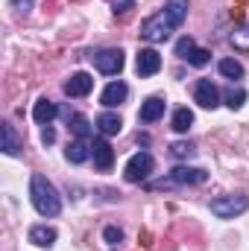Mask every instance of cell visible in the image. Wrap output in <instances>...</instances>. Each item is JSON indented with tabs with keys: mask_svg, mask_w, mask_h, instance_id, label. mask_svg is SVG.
<instances>
[{
	"mask_svg": "<svg viewBox=\"0 0 249 251\" xmlns=\"http://www.w3.org/2000/svg\"><path fill=\"white\" fill-rule=\"evenodd\" d=\"M30 199H32V207L41 213V216H56L59 210H62V199H59V193L56 187L44 178V176H32V181H30Z\"/></svg>",
	"mask_w": 249,
	"mask_h": 251,
	"instance_id": "6da1fadb",
	"label": "cell"
},
{
	"mask_svg": "<svg viewBox=\"0 0 249 251\" xmlns=\"http://www.w3.org/2000/svg\"><path fill=\"white\" fill-rule=\"evenodd\" d=\"M176 26H179V24L170 18V12H167V9H161V12L150 15V18L141 24V35H144L147 41H153V44H161V41H167V38H170V32H173Z\"/></svg>",
	"mask_w": 249,
	"mask_h": 251,
	"instance_id": "7a4b0ae2",
	"label": "cell"
},
{
	"mask_svg": "<svg viewBox=\"0 0 249 251\" xmlns=\"http://www.w3.org/2000/svg\"><path fill=\"white\" fill-rule=\"evenodd\" d=\"M249 207V196H220L211 201V213L220 219H235Z\"/></svg>",
	"mask_w": 249,
	"mask_h": 251,
	"instance_id": "3957f363",
	"label": "cell"
},
{
	"mask_svg": "<svg viewBox=\"0 0 249 251\" xmlns=\"http://www.w3.org/2000/svg\"><path fill=\"white\" fill-rule=\"evenodd\" d=\"M156 170V161H153V155L150 152H138V155H132L129 161H126V181H132V184H138V181H144V178H150V173Z\"/></svg>",
	"mask_w": 249,
	"mask_h": 251,
	"instance_id": "277c9868",
	"label": "cell"
},
{
	"mask_svg": "<svg viewBox=\"0 0 249 251\" xmlns=\"http://www.w3.org/2000/svg\"><path fill=\"white\" fill-rule=\"evenodd\" d=\"M91 59L97 64V70L106 73V76H115V73L124 70V50H103V53H97Z\"/></svg>",
	"mask_w": 249,
	"mask_h": 251,
	"instance_id": "5b68a950",
	"label": "cell"
},
{
	"mask_svg": "<svg viewBox=\"0 0 249 251\" xmlns=\"http://www.w3.org/2000/svg\"><path fill=\"white\" fill-rule=\"evenodd\" d=\"M193 100L202 105V108H217L220 105V91L211 79H199L196 88H193Z\"/></svg>",
	"mask_w": 249,
	"mask_h": 251,
	"instance_id": "8992f818",
	"label": "cell"
},
{
	"mask_svg": "<svg viewBox=\"0 0 249 251\" xmlns=\"http://www.w3.org/2000/svg\"><path fill=\"white\" fill-rule=\"evenodd\" d=\"M91 158H94V167L97 170H112V164H115V149L103 140V137H97L94 143H91Z\"/></svg>",
	"mask_w": 249,
	"mask_h": 251,
	"instance_id": "52a82bcc",
	"label": "cell"
},
{
	"mask_svg": "<svg viewBox=\"0 0 249 251\" xmlns=\"http://www.w3.org/2000/svg\"><path fill=\"white\" fill-rule=\"evenodd\" d=\"M135 70L138 76H153L161 70V56L156 50H138V59H135Z\"/></svg>",
	"mask_w": 249,
	"mask_h": 251,
	"instance_id": "ba28073f",
	"label": "cell"
},
{
	"mask_svg": "<svg viewBox=\"0 0 249 251\" xmlns=\"http://www.w3.org/2000/svg\"><path fill=\"white\" fill-rule=\"evenodd\" d=\"M94 88V79L88 73H73L67 82H64V94L67 97H88Z\"/></svg>",
	"mask_w": 249,
	"mask_h": 251,
	"instance_id": "9c48e42d",
	"label": "cell"
},
{
	"mask_svg": "<svg viewBox=\"0 0 249 251\" xmlns=\"http://www.w3.org/2000/svg\"><path fill=\"white\" fill-rule=\"evenodd\" d=\"M205 178H208V173L205 170H196V167H176L170 173V181L173 184H202Z\"/></svg>",
	"mask_w": 249,
	"mask_h": 251,
	"instance_id": "30bf717a",
	"label": "cell"
},
{
	"mask_svg": "<svg viewBox=\"0 0 249 251\" xmlns=\"http://www.w3.org/2000/svg\"><path fill=\"white\" fill-rule=\"evenodd\" d=\"M164 117V100L161 97H150L144 105H141V111H138V120L141 123H156V120H161Z\"/></svg>",
	"mask_w": 249,
	"mask_h": 251,
	"instance_id": "8fae6325",
	"label": "cell"
},
{
	"mask_svg": "<svg viewBox=\"0 0 249 251\" xmlns=\"http://www.w3.org/2000/svg\"><path fill=\"white\" fill-rule=\"evenodd\" d=\"M126 94H129L126 82H112V85H106V91H103L100 102H103L106 108H115V105H121V102L126 100Z\"/></svg>",
	"mask_w": 249,
	"mask_h": 251,
	"instance_id": "7c38bea8",
	"label": "cell"
},
{
	"mask_svg": "<svg viewBox=\"0 0 249 251\" xmlns=\"http://www.w3.org/2000/svg\"><path fill=\"white\" fill-rule=\"evenodd\" d=\"M59 114V108H56V102H50L47 97L44 100H38L35 102V108H32V120L35 123H41V126H50V120Z\"/></svg>",
	"mask_w": 249,
	"mask_h": 251,
	"instance_id": "4fadbf2b",
	"label": "cell"
},
{
	"mask_svg": "<svg viewBox=\"0 0 249 251\" xmlns=\"http://www.w3.org/2000/svg\"><path fill=\"white\" fill-rule=\"evenodd\" d=\"M30 243L38 246V249H50L56 243V231L47 228V225H35V228H30Z\"/></svg>",
	"mask_w": 249,
	"mask_h": 251,
	"instance_id": "5bb4252c",
	"label": "cell"
},
{
	"mask_svg": "<svg viewBox=\"0 0 249 251\" xmlns=\"http://www.w3.org/2000/svg\"><path fill=\"white\" fill-rule=\"evenodd\" d=\"M121 117L118 114H112V111H103L100 117H97V128H100V134L103 137H112V134H118L121 131Z\"/></svg>",
	"mask_w": 249,
	"mask_h": 251,
	"instance_id": "9a60e30c",
	"label": "cell"
},
{
	"mask_svg": "<svg viewBox=\"0 0 249 251\" xmlns=\"http://www.w3.org/2000/svg\"><path fill=\"white\" fill-rule=\"evenodd\" d=\"M64 155H67V161H70V164H82V161H88L91 146H88L85 140H73V143H67Z\"/></svg>",
	"mask_w": 249,
	"mask_h": 251,
	"instance_id": "2e32d148",
	"label": "cell"
},
{
	"mask_svg": "<svg viewBox=\"0 0 249 251\" xmlns=\"http://www.w3.org/2000/svg\"><path fill=\"white\" fill-rule=\"evenodd\" d=\"M190 126H193V111L190 108H176V114H173V131L185 134Z\"/></svg>",
	"mask_w": 249,
	"mask_h": 251,
	"instance_id": "e0dca14e",
	"label": "cell"
},
{
	"mask_svg": "<svg viewBox=\"0 0 249 251\" xmlns=\"http://www.w3.org/2000/svg\"><path fill=\"white\" fill-rule=\"evenodd\" d=\"M3 152H6V155H18V152H21V143H18V137H15V128L9 123L3 126Z\"/></svg>",
	"mask_w": 249,
	"mask_h": 251,
	"instance_id": "ac0fdd59",
	"label": "cell"
},
{
	"mask_svg": "<svg viewBox=\"0 0 249 251\" xmlns=\"http://www.w3.org/2000/svg\"><path fill=\"white\" fill-rule=\"evenodd\" d=\"M167 12H170V18L182 26V21L187 18V0H167V6H164Z\"/></svg>",
	"mask_w": 249,
	"mask_h": 251,
	"instance_id": "d6986e66",
	"label": "cell"
},
{
	"mask_svg": "<svg viewBox=\"0 0 249 251\" xmlns=\"http://www.w3.org/2000/svg\"><path fill=\"white\" fill-rule=\"evenodd\" d=\"M70 131H73L79 140H85V137L91 134V123H88L82 114H73V117H70Z\"/></svg>",
	"mask_w": 249,
	"mask_h": 251,
	"instance_id": "ffe728a7",
	"label": "cell"
},
{
	"mask_svg": "<svg viewBox=\"0 0 249 251\" xmlns=\"http://www.w3.org/2000/svg\"><path fill=\"white\" fill-rule=\"evenodd\" d=\"M220 73L229 76V79H241V76H244V64L235 62V59H223V62H220Z\"/></svg>",
	"mask_w": 249,
	"mask_h": 251,
	"instance_id": "44dd1931",
	"label": "cell"
},
{
	"mask_svg": "<svg viewBox=\"0 0 249 251\" xmlns=\"http://www.w3.org/2000/svg\"><path fill=\"white\" fill-rule=\"evenodd\" d=\"M185 59H187V64H193V67H205V64L211 62V53H208V50H202V47H193Z\"/></svg>",
	"mask_w": 249,
	"mask_h": 251,
	"instance_id": "7402d4cb",
	"label": "cell"
},
{
	"mask_svg": "<svg viewBox=\"0 0 249 251\" xmlns=\"http://www.w3.org/2000/svg\"><path fill=\"white\" fill-rule=\"evenodd\" d=\"M244 100H247V91H241V88H238V91L232 88V91L226 94V105H229V108H241Z\"/></svg>",
	"mask_w": 249,
	"mask_h": 251,
	"instance_id": "603a6c76",
	"label": "cell"
},
{
	"mask_svg": "<svg viewBox=\"0 0 249 251\" xmlns=\"http://www.w3.org/2000/svg\"><path fill=\"white\" fill-rule=\"evenodd\" d=\"M112 9L118 18H124V15H129V9H135V0H112Z\"/></svg>",
	"mask_w": 249,
	"mask_h": 251,
	"instance_id": "cb8c5ba5",
	"label": "cell"
},
{
	"mask_svg": "<svg viewBox=\"0 0 249 251\" xmlns=\"http://www.w3.org/2000/svg\"><path fill=\"white\" fill-rule=\"evenodd\" d=\"M103 237H106V243H109V246H118V243L124 240V231H121V228H115V225H109V228L103 231Z\"/></svg>",
	"mask_w": 249,
	"mask_h": 251,
	"instance_id": "d4e9b609",
	"label": "cell"
},
{
	"mask_svg": "<svg viewBox=\"0 0 249 251\" xmlns=\"http://www.w3.org/2000/svg\"><path fill=\"white\" fill-rule=\"evenodd\" d=\"M193 47H196V44H193V38H190V35L179 38V44H176V56H182V59H185V56L190 53V50H193Z\"/></svg>",
	"mask_w": 249,
	"mask_h": 251,
	"instance_id": "484cf974",
	"label": "cell"
},
{
	"mask_svg": "<svg viewBox=\"0 0 249 251\" xmlns=\"http://www.w3.org/2000/svg\"><path fill=\"white\" fill-rule=\"evenodd\" d=\"M170 152H173L176 158H190V155H193V146H190V143H173Z\"/></svg>",
	"mask_w": 249,
	"mask_h": 251,
	"instance_id": "4316f807",
	"label": "cell"
},
{
	"mask_svg": "<svg viewBox=\"0 0 249 251\" xmlns=\"http://www.w3.org/2000/svg\"><path fill=\"white\" fill-rule=\"evenodd\" d=\"M12 6H15L18 12H24V15H27V12H30V6H32V0H12Z\"/></svg>",
	"mask_w": 249,
	"mask_h": 251,
	"instance_id": "83f0119b",
	"label": "cell"
},
{
	"mask_svg": "<svg viewBox=\"0 0 249 251\" xmlns=\"http://www.w3.org/2000/svg\"><path fill=\"white\" fill-rule=\"evenodd\" d=\"M41 140H44V143H53V140H56V131H53V128L47 126V128L41 131Z\"/></svg>",
	"mask_w": 249,
	"mask_h": 251,
	"instance_id": "f1b7e54d",
	"label": "cell"
}]
</instances>
